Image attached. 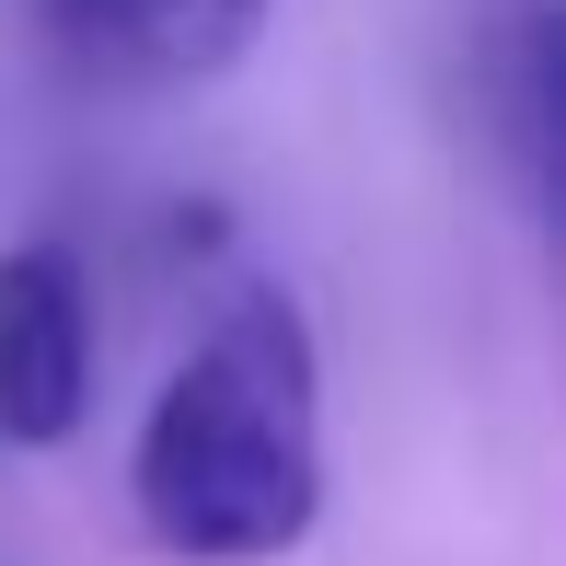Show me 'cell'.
<instances>
[{
    "label": "cell",
    "mask_w": 566,
    "mask_h": 566,
    "mask_svg": "<svg viewBox=\"0 0 566 566\" xmlns=\"http://www.w3.org/2000/svg\"><path fill=\"white\" fill-rule=\"evenodd\" d=\"M127 509L174 566H277L324 521V347L290 290L220 301L127 451Z\"/></svg>",
    "instance_id": "6da1fadb"
},
{
    "label": "cell",
    "mask_w": 566,
    "mask_h": 566,
    "mask_svg": "<svg viewBox=\"0 0 566 566\" xmlns=\"http://www.w3.org/2000/svg\"><path fill=\"white\" fill-rule=\"evenodd\" d=\"M93 417V277L70 243L0 254V440L59 451Z\"/></svg>",
    "instance_id": "7a4b0ae2"
},
{
    "label": "cell",
    "mask_w": 566,
    "mask_h": 566,
    "mask_svg": "<svg viewBox=\"0 0 566 566\" xmlns=\"http://www.w3.org/2000/svg\"><path fill=\"white\" fill-rule=\"evenodd\" d=\"M70 23L93 70H127V82H220L254 35H266L277 0H46Z\"/></svg>",
    "instance_id": "3957f363"
}]
</instances>
